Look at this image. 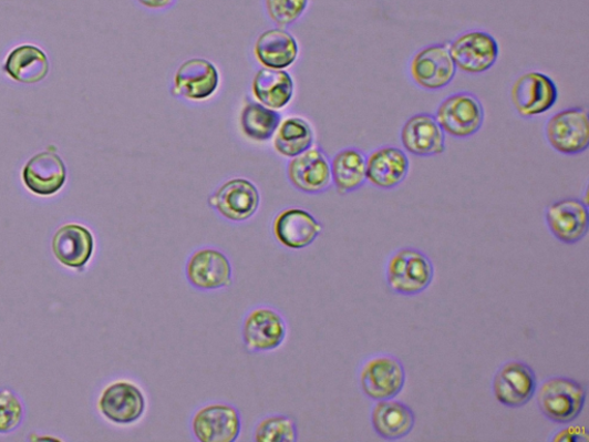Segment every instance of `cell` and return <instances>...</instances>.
<instances>
[{"mask_svg":"<svg viewBox=\"0 0 589 442\" xmlns=\"http://www.w3.org/2000/svg\"><path fill=\"white\" fill-rule=\"evenodd\" d=\"M541 414L552 423L570 424L581 415L587 392L579 381L568 377H551L537 389Z\"/></svg>","mask_w":589,"mask_h":442,"instance_id":"obj_1","label":"cell"},{"mask_svg":"<svg viewBox=\"0 0 589 442\" xmlns=\"http://www.w3.org/2000/svg\"><path fill=\"white\" fill-rule=\"evenodd\" d=\"M433 263L426 254L415 248L395 251L386 265V280L391 289L403 297H416L432 284Z\"/></svg>","mask_w":589,"mask_h":442,"instance_id":"obj_2","label":"cell"},{"mask_svg":"<svg viewBox=\"0 0 589 442\" xmlns=\"http://www.w3.org/2000/svg\"><path fill=\"white\" fill-rule=\"evenodd\" d=\"M551 150L565 156H578L589 146V116L585 107H568L552 114L545 127Z\"/></svg>","mask_w":589,"mask_h":442,"instance_id":"obj_3","label":"cell"},{"mask_svg":"<svg viewBox=\"0 0 589 442\" xmlns=\"http://www.w3.org/2000/svg\"><path fill=\"white\" fill-rule=\"evenodd\" d=\"M485 107L468 92L453 94L441 102L435 117L442 130L457 140L475 136L485 123Z\"/></svg>","mask_w":589,"mask_h":442,"instance_id":"obj_4","label":"cell"},{"mask_svg":"<svg viewBox=\"0 0 589 442\" xmlns=\"http://www.w3.org/2000/svg\"><path fill=\"white\" fill-rule=\"evenodd\" d=\"M457 68L450 44L435 43L418 50L411 58L409 74L426 92L445 90L455 79Z\"/></svg>","mask_w":589,"mask_h":442,"instance_id":"obj_5","label":"cell"},{"mask_svg":"<svg viewBox=\"0 0 589 442\" xmlns=\"http://www.w3.org/2000/svg\"><path fill=\"white\" fill-rule=\"evenodd\" d=\"M405 380L402 362L389 353L370 358L360 370L361 390L373 401L395 399L402 392Z\"/></svg>","mask_w":589,"mask_h":442,"instance_id":"obj_6","label":"cell"},{"mask_svg":"<svg viewBox=\"0 0 589 442\" xmlns=\"http://www.w3.org/2000/svg\"><path fill=\"white\" fill-rule=\"evenodd\" d=\"M512 103L524 120H533L550 111L558 101L555 81L538 71L518 76L512 86Z\"/></svg>","mask_w":589,"mask_h":442,"instance_id":"obj_7","label":"cell"},{"mask_svg":"<svg viewBox=\"0 0 589 442\" xmlns=\"http://www.w3.org/2000/svg\"><path fill=\"white\" fill-rule=\"evenodd\" d=\"M190 429L199 442H234L242 431L241 414L229 403L205 404L193 415Z\"/></svg>","mask_w":589,"mask_h":442,"instance_id":"obj_8","label":"cell"},{"mask_svg":"<svg viewBox=\"0 0 589 442\" xmlns=\"http://www.w3.org/2000/svg\"><path fill=\"white\" fill-rule=\"evenodd\" d=\"M450 51L457 70L468 75L488 72L499 56L498 42L492 34L483 31H468L458 35L450 44Z\"/></svg>","mask_w":589,"mask_h":442,"instance_id":"obj_9","label":"cell"},{"mask_svg":"<svg viewBox=\"0 0 589 442\" xmlns=\"http://www.w3.org/2000/svg\"><path fill=\"white\" fill-rule=\"evenodd\" d=\"M186 277L198 290H220L232 285L234 271L225 253L204 247L195 250L187 259Z\"/></svg>","mask_w":589,"mask_h":442,"instance_id":"obj_10","label":"cell"},{"mask_svg":"<svg viewBox=\"0 0 589 442\" xmlns=\"http://www.w3.org/2000/svg\"><path fill=\"white\" fill-rule=\"evenodd\" d=\"M223 218L244 223L252 218L260 206V193L248 179L235 178L224 183L208 201Z\"/></svg>","mask_w":589,"mask_h":442,"instance_id":"obj_11","label":"cell"},{"mask_svg":"<svg viewBox=\"0 0 589 442\" xmlns=\"http://www.w3.org/2000/svg\"><path fill=\"white\" fill-rule=\"evenodd\" d=\"M99 408L102 415L111 423L132 425L144 417L146 398L134 382L114 381L103 391Z\"/></svg>","mask_w":589,"mask_h":442,"instance_id":"obj_12","label":"cell"},{"mask_svg":"<svg viewBox=\"0 0 589 442\" xmlns=\"http://www.w3.org/2000/svg\"><path fill=\"white\" fill-rule=\"evenodd\" d=\"M220 74L208 59L193 58L176 70L172 95L188 101L202 102L211 99L218 91Z\"/></svg>","mask_w":589,"mask_h":442,"instance_id":"obj_13","label":"cell"},{"mask_svg":"<svg viewBox=\"0 0 589 442\" xmlns=\"http://www.w3.org/2000/svg\"><path fill=\"white\" fill-rule=\"evenodd\" d=\"M538 389L537 376L531 367L510 361L500 367L493 380L494 397L500 404L517 409L534 399Z\"/></svg>","mask_w":589,"mask_h":442,"instance_id":"obj_14","label":"cell"},{"mask_svg":"<svg viewBox=\"0 0 589 442\" xmlns=\"http://www.w3.org/2000/svg\"><path fill=\"white\" fill-rule=\"evenodd\" d=\"M287 338V323L279 311L270 307L252 309L245 318L242 339L251 352H270Z\"/></svg>","mask_w":589,"mask_h":442,"instance_id":"obj_15","label":"cell"},{"mask_svg":"<svg viewBox=\"0 0 589 442\" xmlns=\"http://www.w3.org/2000/svg\"><path fill=\"white\" fill-rule=\"evenodd\" d=\"M404 152L420 158L440 156L446 152V133L431 113L409 117L401 130Z\"/></svg>","mask_w":589,"mask_h":442,"instance_id":"obj_16","label":"cell"},{"mask_svg":"<svg viewBox=\"0 0 589 442\" xmlns=\"http://www.w3.org/2000/svg\"><path fill=\"white\" fill-rule=\"evenodd\" d=\"M288 181L298 191L317 195L333 185L331 162L319 147L291 158L287 168Z\"/></svg>","mask_w":589,"mask_h":442,"instance_id":"obj_17","label":"cell"},{"mask_svg":"<svg viewBox=\"0 0 589 442\" xmlns=\"http://www.w3.org/2000/svg\"><path fill=\"white\" fill-rule=\"evenodd\" d=\"M545 217L552 237L565 245L580 243L588 233V208L580 198H565L549 204Z\"/></svg>","mask_w":589,"mask_h":442,"instance_id":"obj_18","label":"cell"},{"mask_svg":"<svg viewBox=\"0 0 589 442\" xmlns=\"http://www.w3.org/2000/svg\"><path fill=\"white\" fill-rule=\"evenodd\" d=\"M410 160L395 145H382L366 156V182L374 188L391 191L407 178Z\"/></svg>","mask_w":589,"mask_h":442,"instance_id":"obj_19","label":"cell"},{"mask_svg":"<svg viewBox=\"0 0 589 442\" xmlns=\"http://www.w3.org/2000/svg\"><path fill=\"white\" fill-rule=\"evenodd\" d=\"M322 232V225L307 210L300 208L285 209L278 214L272 224L276 240L290 250L310 247Z\"/></svg>","mask_w":589,"mask_h":442,"instance_id":"obj_20","label":"cell"},{"mask_svg":"<svg viewBox=\"0 0 589 442\" xmlns=\"http://www.w3.org/2000/svg\"><path fill=\"white\" fill-rule=\"evenodd\" d=\"M94 250V235L78 224H68L59 228L52 239L54 257L70 269L82 270L93 257Z\"/></svg>","mask_w":589,"mask_h":442,"instance_id":"obj_21","label":"cell"},{"mask_svg":"<svg viewBox=\"0 0 589 442\" xmlns=\"http://www.w3.org/2000/svg\"><path fill=\"white\" fill-rule=\"evenodd\" d=\"M66 179L63 160L52 152L34 156L22 171L24 186L39 196H53L64 187Z\"/></svg>","mask_w":589,"mask_h":442,"instance_id":"obj_22","label":"cell"},{"mask_svg":"<svg viewBox=\"0 0 589 442\" xmlns=\"http://www.w3.org/2000/svg\"><path fill=\"white\" fill-rule=\"evenodd\" d=\"M254 52L257 62L265 69L286 70L297 62L300 48L285 29L275 28L259 35Z\"/></svg>","mask_w":589,"mask_h":442,"instance_id":"obj_23","label":"cell"},{"mask_svg":"<svg viewBox=\"0 0 589 442\" xmlns=\"http://www.w3.org/2000/svg\"><path fill=\"white\" fill-rule=\"evenodd\" d=\"M375 433L385 440L405 438L415 428V412L405 403L391 399L376 401L371 412Z\"/></svg>","mask_w":589,"mask_h":442,"instance_id":"obj_24","label":"cell"},{"mask_svg":"<svg viewBox=\"0 0 589 442\" xmlns=\"http://www.w3.org/2000/svg\"><path fill=\"white\" fill-rule=\"evenodd\" d=\"M254 97L272 110L285 109L293 96V81L283 70H259L252 80Z\"/></svg>","mask_w":589,"mask_h":442,"instance_id":"obj_25","label":"cell"},{"mask_svg":"<svg viewBox=\"0 0 589 442\" xmlns=\"http://www.w3.org/2000/svg\"><path fill=\"white\" fill-rule=\"evenodd\" d=\"M331 171L339 194L356 192L366 184V155L358 147H345L333 157Z\"/></svg>","mask_w":589,"mask_h":442,"instance_id":"obj_26","label":"cell"},{"mask_svg":"<svg viewBox=\"0 0 589 442\" xmlns=\"http://www.w3.org/2000/svg\"><path fill=\"white\" fill-rule=\"evenodd\" d=\"M4 71L17 82L34 84L46 78L49 61L45 53L38 47L21 45L9 54Z\"/></svg>","mask_w":589,"mask_h":442,"instance_id":"obj_27","label":"cell"},{"mask_svg":"<svg viewBox=\"0 0 589 442\" xmlns=\"http://www.w3.org/2000/svg\"><path fill=\"white\" fill-rule=\"evenodd\" d=\"M314 133L311 125L299 116H291L280 123L273 140L275 150L287 158L297 157L313 145Z\"/></svg>","mask_w":589,"mask_h":442,"instance_id":"obj_28","label":"cell"},{"mask_svg":"<svg viewBox=\"0 0 589 442\" xmlns=\"http://www.w3.org/2000/svg\"><path fill=\"white\" fill-rule=\"evenodd\" d=\"M280 123L279 112L255 102L247 103L240 116L242 133L256 142L270 141Z\"/></svg>","mask_w":589,"mask_h":442,"instance_id":"obj_29","label":"cell"},{"mask_svg":"<svg viewBox=\"0 0 589 442\" xmlns=\"http://www.w3.org/2000/svg\"><path fill=\"white\" fill-rule=\"evenodd\" d=\"M299 439L297 423L286 415L262 419L255 428L256 442H294Z\"/></svg>","mask_w":589,"mask_h":442,"instance_id":"obj_30","label":"cell"},{"mask_svg":"<svg viewBox=\"0 0 589 442\" xmlns=\"http://www.w3.org/2000/svg\"><path fill=\"white\" fill-rule=\"evenodd\" d=\"M309 0H265L270 19L280 28L297 22L306 12Z\"/></svg>","mask_w":589,"mask_h":442,"instance_id":"obj_31","label":"cell"},{"mask_svg":"<svg viewBox=\"0 0 589 442\" xmlns=\"http://www.w3.org/2000/svg\"><path fill=\"white\" fill-rule=\"evenodd\" d=\"M23 417L21 402L9 390L0 391V433L16 430Z\"/></svg>","mask_w":589,"mask_h":442,"instance_id":"obj_32","label":"cell"},{"mask_svg":"<svg viewBox=\"0 0 589 442\" xmlns=\"http://www.w3.org/2000/svg\"><path fill=\"white\" fill-rule=\"evenodd\" d=\"M552 441H567V442H578V441H588L589 436L585 428L582 426H567L562 430H559L551 436Z\"/></svg>","mask_w":589,"mask_h":442,"instance_id":"obj_33","label":"cell"},{"mask_svg":"<svg viewBox=\"0 0 589 442\" xmlns=\"http://www.w3.org/2000/svg\"><path fill=\"white\" fill-rule=\"evenodd\" d=\"M142 7L149 10H164L174 3V0H136Z\"/></svg>","mask_w":589,"mask_h":442,"instance_id":"obj_34","label":"cell"}]
</instances>
